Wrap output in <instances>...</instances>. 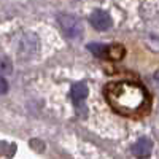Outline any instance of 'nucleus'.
Returning a JSON list of instances; mask_svg holds the SVG:
<instances>
[{"mask_svg":"<svg viewBox=\"0 0 159 159\" xmlns=\"http://www.w3.org/2000/svg\"><path fill=\"white\" fill-rule=\"evenodd\" d=\"M108 56H110L111 59H115V61H119V59L124 56V49H123V46H121V45H115V46H111L110 51H108Z\"/></svg>","mask_w":159,"mask_h":159,"instance_id":"nucleus-8","label":"nucleus"},{"mask_svg":"<svg viewBox=\"0 0 159 159\" xmlns=\"http://www.w3.org/2000/svg\"><path fill=\"white\" fill-rule=\"evenodd\" d=\"M57 21H59L61 29H62V32L65 34L67 38H72V40L81 38V35H83V25H81V22H80L78 18H75L72 15H61L57 18Z\"/></svg>","mask_w":159,"mask_h":159,"instance_id":"nucleus-3","label":"nucleus"},{"mask_svg":"<svg viewBox=\"0 0 159 159\" xmlns=\"http://www.w3.org/2000/svg\"><path fill=\"white\" fill-rule=\"evenodd\" d=\"M7 91H8V81L5 76H2V94H5Z\"/></svg>","mask_w":159,"mask_h":159,"instance_id":"nucleus-11","label":"nucleus"},{"mask_svg":"<svg viewBox=\"0 0 159 159\" xmlns=\"http://www.w3.org/2000/svg\"><path fill=\"white\" fill-rule=\"evenodd\" d=\"M7 147H8V150L3 148V154L7 157H13V156H15V153H16V143H7Z\"/></svg>","mask_w":159,"mask_h":159,"instance_id":"nucleus-10","label":"nucleus"},{"mask_svg":"<svg viewBox=\"0 0 159 159\" xmlns=\"http://www.w3.org/2000/svg\"><path fill=\"white\" fill-rule=\"evenodd\" d=\"M153 151V140L148 137H140L134 145H132V154L137 159H147L151 156Z\"/></svg>","mask_w":159,"mask_h":159,"instance_id":"nucleus-4","label":"nucleus"},{"mask_svg":"<svg viewBox=\"0 0 159 159\" xmlns=\"http://www.w3.org/2000/svg\"><path fill=\"white\" fill-rule=\"evenodd\" d=\"M107 99L110 105L123 115H132L140 111L148 103L145 89L134 83H115L107 88Z\"/></svg>","mask_w":159,"mask_h":159,"instance_id":"nucleus-1","label":"nucleus"},{"mask_svg":"<svg viewBox=\"0 0 159 159\" xmlns=\"http://www.w3.org/2000/svg\"><path fill=\"white\" fill-rule=\"evenodd\" d=\"M89 21L92 24V27L97 29V30H107L111 27V18L107 11H103V10H96V11H92V15L89 16Z\"/></svg>","mask_w":159,"mask_h":159,"instance_id":"nucleus-5","label":"nucleus"},{"mask_svg":"<svg viewBox=\"0 0 159 159\" xmlns=\"http://www.w3.org/2000/svg\"><path fill=\"white\" fill-rule=\"evenodd\" d=\"M40 51V38L37 34L34 32H27L21 37V42H19V49H18V54L22 59H32L38 54Z\"/></svg>","mask_w":159,"mask_h":159,"instance_id":"nucleus-2","label":"nucleus"},{"mask_svg":"<svg viewBox=\"0 0 159 159\" xmlns=\"http://www.w3.org/2000/svg\"><path fill=\"white\" fill-rule=\"evenodd\" d=\"M88 49L91 51V52H94V54L96 56H105V54H107V46H105V45H102V43H91V45H88Z\"/></svg>","mask_w":159,"mask_h":159,"instance_id":"nucleus-7","label":"nucleus"},{"mask_svg":"<svg viewBox=\"0 0 159 159\" xmlns=\"http://www.w3.org/2000/svg\"><path fill=\"white\" fill-rule=\"evenodd\" d=\"M154 78H156V80H157V81H159V70H157V72H156V73H154Z\"/></svg>","mask_w":159,"mask_h":159,"instance_id":"nucleus-12","label":"nucleus"},{"mask_svg":"<svg viewBox=\"0 0 159 159\" xmlns=\"http://www.w3.org/2000/svg\"><path fill=\"white\" fill-rule=\"evenodd\" d=\"M72 99H73V103L75 105H78L80 107V110H86L84 108V105H83V102L86 100V97L89 96V89H88V86L84 84V83H75L73 86H72Z\"/></svg>","mask_w":159,"mask_h":159,"instance_id":"nucleus-6","label":"nucleus"},{"mask_svg":"<svg viewBox=\"0 0 159 159\" xmlns=\"http://www.w3.org/2000/svg\"><path fill=\"white\" fill-rule=\"evenodd\" d=\"M11 70H13L11 61H10L7 56H3V57H2V73H3V75H5V73H11Z\"/></svg>","mask_w":159,"mask_h":159,"instance_id":"nucleus-9","label":"nucleus"}]
</instances>
